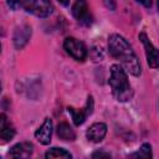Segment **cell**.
Listing matches in <instances>:
<instances>
[{
    "label": "cell",
    "mask_w": 159,
    "mask_h": 159,
    "mask_svg": "<svg viewBox=\"0 0 159 159\" xmlns=\"http://www.w3.org/2000/svg\"><path fill=\"white\" fill-rule=\"evenodd\" d=\"M108 50L111 56L117 58L122 63L124 71L129 72L135 77L140 75L142 67L139 58L134 53L129 42L123 36L118 34H112L108 37Z\"/></svg>",
    "instance_id": "6da1fadb"
},
{
    "label": "cell",
    "mask_w": 159,
    "mask_h": 159,
    "mask_svg": "<svg viewBox=\"0 0 159 159\" xmlns=\"http://www.w3.org/2000/svg\"><path fill=\"white\" fill-rule=\"evenodd\" d=\"M109 86L114 98L119 102H127L133 96V91L127 77V72L119 65H113L111 67Z\"/></svg>",
    "instance_id": "7a4b0ae2"
},
{
    "label": "cell",
    "mask_w": 159,
    "mask_h": 159,
    "mask_svg": "<svg viewBox=\"0 0 159 159\" xmlns=\"http://www.w3.org/2000/svg\"><path fill=\"white\" fill-rule=\"evenodd\" d=\"M63 48L76 61L82 62L87 57V48H86L84 43L82 41L75 39V37H67L63 42Z\"/></svg>",
    "instance_id": "3957f363"
},
{
    "label": "cell",
    "mask_w": 159,
    "mask_h": 159,
    "mask_svg": "<svg viewBox=\"0 0 159 159\" xmlns=\"http://www.w3.org/2000/svg\"><path fill=\"white\" fill-rule=\"evenodd\" d=\"M25 9L37 17H47L51 15L53 6L48 0H27Z\"/></svg>",
    "instance_id": "277c9868"
},
{
    "label": "cell",
    "mask_w": 159,
    "mask_h": 159,
    "mask_svg": "<svg viewBox=\"0 0 159 159\" xmlns=\"http://www.w3.org/2000/svg\"><path fill=\"white\" fill-rule=\"evenodd\" d=\"M72 15L82 25L88 26L92 24V15L89 14L86 0H76L75 1V4L72 5Z\"/></svg>",
    "instance_id": "5b68a950"
},
{
    "label": "cell",
    "mask_w": 159,
    "mask_h": 159,
    "mask_svg": "<svg viewBox=\"0 0 159 159\" xmlns=\"http://www.w3.org/2000/svg\"><path fill=\"white\" fill-rule=\"evenodd\" d=\"M67 111H68V113L71 114L73 123H75L76 125H81V124L86 120V118H87L88 116H91L92 112H93V98H92V96H88L87 103H86V107H84V108H82V109H76V108H73V107H68Z\"/></svg>",
    "instance_id": "8992f818"
},
{
    "label": "cell",
    "mask_w": 159,
    "mask_h": 159,
    "mask_svg": "<svg viewBox=\"0 0 159 159\" xmlns=\"http://www.w3.org/2000/svg\"><path fill=\"white\" fill-rule=\"evenodd\" d=\"M139 40L142 41L144 48H145V56H147V62L152 68H157L159 60H158V51L157 48L153 46V43L150 42V40L148 39L145 32H140L139 34Z\"/></svg>",
    "instance_id": "52a82bcc"
},
{
    "label": "cell",
    "mask_w": 159,
    "mask_h": 159,
    "mask_svg": "<svg viewBox=\"0 0 159 159\" xmlns=\"http://www.w3.org/2000/svg\"><path fill=\"white\" fill-rule=\"evenodd\" d=\"M30 37H31V27H30V25L22 24L20 26H17L15 32H14V37H12L15 47L17 50L24 48L27 45Z\"/></svg>",
    "instance_id": "ba28073f"
},
{
    "label": "cell",
    "mask_w": 159,
    "mask_h": 159,
    "mask_svg": "<svg viewBox=\"0 0 159 159\" xmlns=\"http://www.w3.org/2000/svg\"><path fill=\"white\" fill-rule=\"evenodd\" d=\"M51 135H52V120L50 118H45L43 123L35 132V138L42 145H47L51 142Z\"/></svg>",
    "instance_id": "9c48e42d"
},
{
    "label": "cell",
    "mask_w": 159,
    "mask_h": 159,
    "mask_svg": "<svg viewBox=\"0 0 159 159\" xmlns=\"http://www.w3.org/2000/svg\"><path fill=\"white\" fill-rule=\"evenodd\" d=\"M106 134H107V125L104 123L99 122V123H93L87 129L86 137H87L88 140H91L93 143H99V142L103 140Z\"/></svg>",
    "instance_id": "30bf717a"
},
{
    "label": "cell",
    "mask_w": 159,
    "mask_h": 159,
    "mask_svg": "<svg viewBox=\"0 0 159 159\" xmlns=\"http://www.w3.org/2000/svg\"><path fill=\"white\" fill-rule=\"evenodd\" d=\"M32 149H34V147L29 142L19 143L10 149L9 157H11V158H30L32 154Z\"/></svg>",
    "instance_id": "8fae6325"
},
{
    "label": "cell",
    "mask_w": 159,
    "mask_h": 159,
    "mask_svg": "<svg viewBox=\"0 0 159 159\" xmlns=\"http://www.w3.org/2000/svg\"><path fill=\"white\" fill-rule=\"evenodd\" d=\"M15 137V128L5 114H0V138L11 140Z\"/></svg>",
    "instance_id": "7c38bea8"
},
{
    "label": "cell",
    "mask_w": 159,
    "mask_h": 159,
    "mask_svg": "<svg viewBox=\"0 0 159 159\" xmlns=\"http://www.w3.org/2000/svg\"><path fill=\"white\" fill-rule=\"evenodd\" d=\"M56 133L57 135L62 139V140H75L76 139V133L75 130L71 128V125L66 122H61L58 123L57 128H56Z\"/></svg>",
    "instance_id": "4fadbf2b"
},
{
    "label": "cell",
    "mask_w": 159,
    "mask_h": 159,
    "mask_svg": "<svg viewBox=\"0 0 159 159\" xmlns=\"http://www.w3.org/2000/svg\"><path fill=\"white\" fill-rule=\"evenodd\" d=\"M45 158L46 159H61V158H66V159H70L72 158L71 153L67 152L66 149H62V148H51L50 150L46 152L45 154Z\"/></svg>",
    "instance_id": "5bb4252c"
},
{
    "label": "cell",
    "mask_w": 159,
    "mask_h": 159,
    "mask_svg": "<svg viewBox=\"0 0 159 159\" xmlns=\"http://www.w3.org/2000/svg\"><path fill=\"white\" fill-rule=\"evenodd\" d=\"M130 157L132 158H145V159L147 158H152V147H150V144L144 143L140 147L139 152H137L134 154H130Z\"/></svg>",
    "instance_id": "9a60e30c"
},
{
    "label": "cell",
    "mask_w": 159,
    "mask_h": 159,
    "mask_svg": "<svg viewBox=\"0 0 159 159\" xmlns=\"http://www.w3.org/2000/svg\"><path fill=\"white\" fill-rule=\"evenodd\" d=\"M6 2L11 10H19V9L26 6L27 0H6Z\"/></svg>",
    "instance_id": "2e32d148"
},
{
    "label": "cell",
    "mask_w": 159,
    "mask_h": 159,
    "mask_svg": "<svg viewBox=\"0 0 159 159\" xmlns=\"http://www.w3.org/2000/svg\"><path fill=\"white\" fill-rule=\"evenodd\" d=\"M92 158H111V154L103 153V152H96L92 154Z\"/></svg>",
    "instance_id": "e0dca14e"
},
{
    "label": "cell",
    "mask_w": 159,
    "mask_h": 159,
    "mask_svg": "<svg viewBox=\"0 0 159 159\" xmlns=\"http://www.w3.org/2000/svg\"><path fill=\"white\" fill-rule=\"evenodd\" d=\"M103 2L109 10H114L116 9V1L114 0H103Z\"/></svg>",
    "instance_id": "ac0fdd59"
},
{
    "label": "cell",
    "mask_w": 159,
    "mask_h": 159,
    "mask_svg": "<svg viewBox=\"0 0 159 159\" xmlns=\"http://www.w3.org/2000/svg\"><path fill=\"white\" fill-rule=\"evenodd\" d=\"M138 2H140L143 6L145 7H150L152 6V0H137Z\"/></svg>",
    "instance_id": "d6986e66"
},
{
    "label": "cell",
    "mask_w": 159,
    "mask_h": 159,
    "mask_svg": "<svg viewBox=\"0 0 159 159\" xmlns=\"http://www.w3.org/2000/svg\"><path fill=\"white\" fill-rule=\"evenodd\" d=\"M58 2H60L61 5H63V6H67V5L70 4V0H58Z\"/></svg>",
    "instance_id": "ffe728a7"
},
{
    "label": "cell",
    "mask_w": 159,
    "mask_h": 159,
    "mask_svg": "<svg viewBox=\"0 0 159 159\" xmlns=\"http://www.w3.org/2000/svg\"><path fill=\"white\" fill-rule=\"evenodd\" d=\"M0 89H1V87H0Z\"/></svg>",
    "instance_id": "44dd1931"
}]
</instances>
